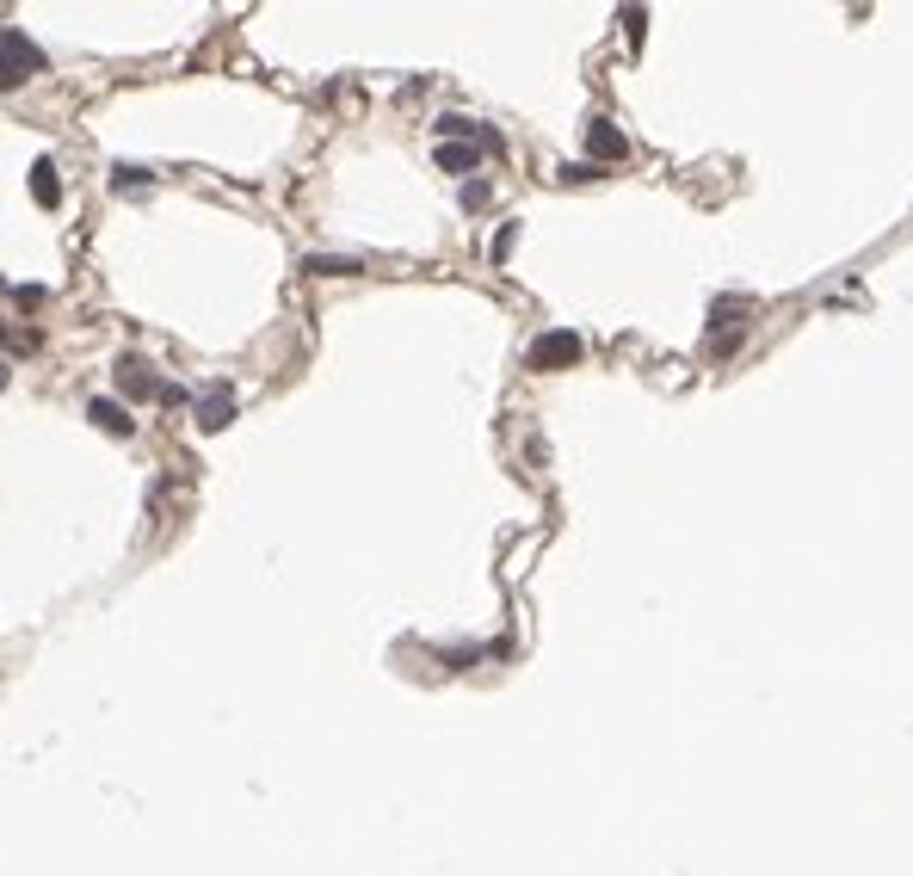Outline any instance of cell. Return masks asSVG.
<instances>
[{"instance_id":"cell-1","label":"cell","mask_w":913,"mask_h":876,"mask_svg":"<svg viewBox=\"0 0 913 876\" xmlns=\"http://www.w3.org/2000/svg\"><path fill=\"white\" fill-rule=\"evenodd\" d=\"M44 68V50L25 38V31H0V93H13L25 87L31 75Z\"/></svg>"},{"instance_id":"cell-2","label":"cell","mask_w":913,"mask_h":876,"mask_svg":"<svg viewBox=\"0 0 913 876\" xmlns=\"http://www.w3.org/2000/svg\"><path fill=\"white\" fill-rule=\"evenodd\" d=\"M580 334H568V327H550V334H537L531 340V352H525V364L531 371H568V364H580Z\"/></svg>"},{"instance_id":"cell-3","label":"cell","mask_w":913,"mask_h":876,"mask_svg":"<svg viewBox=\"0 0 913 876\" xmlns=\"http://www.w3.org/2000/svg\"><path fill=\"white\" fill-rule=\"evenodd\" d=\"M87 420L105 426L112 438H136V420H130V408H124L118 395H93V401H87Z\"/></svg>"},{"instance_id":"cell-4","label":"cell","mask_w":913,"mask_h":876,"mask_svg":"<svg viewBox=\"0 0 913 876\" xmlns=\"http://www.w3.org/2000/svg\"><path fill=\"white\" fill-rule=\"evenodd\" d=\"M192 420H198V432H223V426L235 420V389H229V383H216V389L198 401V414H192Z\"/></svg>"},{"instance_id":"cell-5","label":"cell","mask_w":913,"mask_h":876,"mask_svg":"<svg viewBox=\"0 0 913 876\" xmlns=\"http://www.w3.org/2000/svg\"><path fill=\"white\" fill-rule=\"evenodd\" d=\"M25 192H31V204H44V210H56V204H62V173H56V161H50V155H44V161H31Z\"/></svg>"},{"instance_id":"cell-6","label":"cell","mask_w":913,"mask_h":876,"mask_svg":"<svg viewBox=\"0 0 913 876\" xmlns=\"http://www.w3.org/2000/svg\"><path fill=\"white\" fill-rule=\"evenodd\" d=\"M587 149H593V161H624L630 142H624V130H617L611 118H587Z\"/></svg>"},{"instance_id":"cell-7","label":"cell","mask_w":913,"mask_h":876,"mask_svg":"<svg viewBox=\"0 0 913 876\" xmlns=\"http://www.w3.org/2000/svg\"><path fill=\"white\" fill-rule=\"evenodd\" d=\"M303 272H309V278H358L364 260H358V253H309Z\"/></svg>"},{"instance_id":"cell-8","label":"cell","mask_w":913,"mask_h":876,"mask_svg":"<svg viewBox=\"0 0 913 876\" xmlns=\"http://www.w3.org/2000/svg\"><path fill=\"white\" fill-rule=\"evenodd\" d=\"M438 167L457 173V179H469V173L482 167V149H476V142H438Z\"/></svg>"},{"instance_id":"cell-9","label":"cell","mask_w":913,"mask_h":876,"mask_svg":"<svg viewBox=\"0 0 913 876\" xmlns=\"http://www.w3.org/2000/svg\"><path fill=\"white\" fill-rule=\"evenodd\" d=\"M118 389H124V395H149V389H155V377L142 371V358H118Z\"/></svg>"},{"instance_id":"cell-10","label":"cell","mask_w":913,"mask_h":876,"mask_svg":"<svg viewBox=\"0 0 913 876\" xmlns=\"http://www.w3.org/2000/svg\"><path fill=\"white\" fill-rule=\"evenodd\" d=\"M463 136H476V124H469L463 112H445V118H438V142H463Z\"/></svg>"},{"instance_id":"cell-11","label":"cell","mask_w":913,"mask_h":876,"mask_svg":"<svg viewBox=\"0 0 913 876\" xmlns=\"http://www.w3.org/2000/svg\"><path fill=\"white\" fill-rule=\"evenodd\" d=\"M149 179H155L149 167H130V161H124V167L112 173V186H118V192H136V186H149Z\"/></svg>"},{"instance_id":"cell-12","label":"cell","mask_w":913,"mask_h":876,"mask_svg":"<svg viewBox=\"0 0 913 876\" xmlns=\"http://www.w3.org/2000/svg\"><path fill=\"white\" fill-rule=\"evenodd\" d=\"M617 19H624V38H630V44H642V38H648V13H642V7H624Z\"/></svg>"},{"instance_id":"cell-13","label":"cell","mask_w":913,"mask_h":876,"mask_svg":"<svg viewBox=\"0 0 913 876\" xmlns=\"http://www.w3.org/2000/svg\"><path fill=\"white\" fill-rule=\"evenodd\" d=\"M494 198V186H488V179H469V186H463V210H482Z\"/></svg>"},{"instance_id":"cell-14","label":"cell","mask_w":913,"mask_h":876,"mask_svg":"<svg viewBox=\"0 0 913 876\" xmlns=\"http://www.w3.org/2000/svg\"><path fill=\"white\" fill-rule=\"evenodd\" d=\"M155 395H161V408H186V401H192L179 383H155Z\"/></svg>"},{"instance_id":"cell-15","label":"cell","mask_w":913,"mask_h":876,"mask_svg":"<svg viewBox=\"0 0 913 876\" xmlns=\"http://www.w3.org/2000/svg\"><path fill=\"white\" fill-rule=\"evenodd\" d=\"M513 241H519V223H506V229H500V235H494V266H500V260H506V253H513Z\"/></svg>"},{"instance_id":"cell-16","label":"cell","mask_w":913,"mask_h":876,"mask_svg":"<svg viewBox=\"0 0 913 876\" xmlns=\"http://www.w3.org/2000/svg\"><path fill=\"white\" fill-rule=\"evenodd\" d=\"M735 346H741V327H722V334H716V358H728Z\"/></svg>"},{"instance_id":"cell-17","label":"cell","mask_w":913,"mask_h":876,"mask_svg":"<svg viewBox=\"0 0 913 876\" xmlns=\"http://www.w3.org/2000/svg\"><path fill=\"white\" fill-rule=\"evenodd\" d=\"M13 383V364H0V389H7Z\"/></svg>"},{"instance_id":"cell-18","label":"cell","mask_w":913,"mask_h":876,"mask_svg":"<svg viewBox=\"0 0 913 876\" xmlns=\"http://www.w3.org/2000/svg\"><path fill=\"white\" fill-rule=\"evenodd\" d=\"M0 346H7V321H0Z\"/></svg>"}]
</instances>
